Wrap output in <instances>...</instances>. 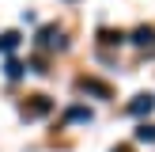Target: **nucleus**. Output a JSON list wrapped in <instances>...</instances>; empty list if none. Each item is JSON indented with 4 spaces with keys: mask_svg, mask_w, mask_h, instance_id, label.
I'll return each instance as SVG.
<instances>
[{
    "mask_svg": "<svg viewBox=\"0 0 155 152\" xmlns=\"http://www.w3.org/2000/svg\"><path fill=\"white\" fill-rule=\"evenodd\" d=\"M136 141H155V126L151 122H144V126L136 129Z\"/></svg>",
    "mask_w": 155,
    "mask_h": 152,
    "instance_id": "obj_7",
    "label": "nucleus"
},
{
    "mask_svg": "<svg viewBox=\"0 0 155 152\" xmlns=\"http://www.w3.org/2000/svg\"><path fill=\"white\" fill-rule=\"evenodd\" d=\"M133 42L136 46H155V27H136L133 30Z\"/></svg>",
    "mask_w": 155,
    "mask_h": 152,
    "instance_id": "obj_5",
    "label": "nucleus"
},
{
    "mask_svg": "<svg viewBox=\"0 0 155 152\" xmlns=\"http://www.w3.org/2000/svg\"><path fill=\"white\" fill-rule=\"evenodd\" d=\"M98 38H102V46H114V42H121V38H125V34H121V30H117V34H114V30H102V34H98Z\"/></svg>",
    "mask_w": 155,
    "mask_h": 152,
    "instance_id": "obj_9",
    "label": "nucleus"
},
{
    "mask_svg": "<svg viewBox=\"0 0 155 152\" xmlns=\"http://www.w3.org/2000/svg\"><path fill=\"white\" fill-rule=\"evenodd\" d=\"M8 76H12V80H19V76H23V65H19V61H8Z\"/></svg>",
    "mask_w": 155,
    "mask_h": 152,
    "instance_id": "obj_10",
    "label": "nucleus"
},
{
    "mask_svg": "<svg viewBox=\"0 0 155 152\" xmlns=\"http://www.w3.org/2000/svg\"><path fill=\"white\" fill-rule=\"evenodd\" d=\"M76 88H80V91H91V95H98V99H110V84L95 80V76H80V80H76Z\"/></svg>",
    "mask_w": 155,
    "mask_h": 152,
    "instance_id": "obj_2",
    "label": "nucleus"
},
{
    "mask_svg": "<svg viewBox=\"0 0 155 152\" xmlns=\"http://www.w3.org/2000/svg\"><path fill=\"white\" fill-rule=\"evenodd\" d=\"M15 46H19V30H8V34H0V53H12Z\"/></svg>",
    "mask_w": 155,
    "mask_h": 152,
    "instance_id": "obj_6",
    "label": "nucleus"
},
{
    "mask_svg": "<svg viewBox=\"0 0 155 152\" xmlns=\"http://www.w3.org/2000/svg\"><path fill=\"white\" fill-rule=\"evenodd\" d=\"M49 110H53V99H49V95H30L27 106H23V114H27V118H45Z\"/></svg>",
    "mask_w": 155,
    "mask_h": 152,
    "instance_id": "obj_1",
    "label": "nucleus"
},
{
    "mask_svg": "<svg viewBox=\"0 0 155 152\" xmlns=\"http://www.w3.org/2000/svg\"><path fill=\"white\" fill-rule=\"evenodd\" d=\"M38 46H45V50H53V46H57V50H64V34H61L57 27H42V34H38Z\"/></svg>",
    "mask_w": 155,
    "mask_h": 152,
    "instance_id": "obj_3",
    "label": "nucleus"
},
{
    "mask_svg": "<svg viewBox=\"0 0 155 152\" xmlns=\"http://www.w3.org/2000/svg\"><path fill=\"white\" fill-rule=\"evenodd\" d=\"M68 118H76V122H91V110H83V106H72V110H68Z\"/></svg>",
    "mask_w": 155,
    "mask_h": 152,
    "instance_id": "obj_8",
    "label": "nucleus"
},
{
    "mask_svg": "<svg viewBox=\"0 0 155 152\" xmlns=\"http://www.w3.org/2000/svg\"><path fill=\"white\" fill-rule=\"evenodd\" d=\"M151 106H155V95H133V103H129V114L144 118V114H151Z\"/></svg>",
    "mask_w": 155,
    "mask_h": 152,
    "instance_id": "obj_4",
    "label": "nucleus"
}]
</instances>
